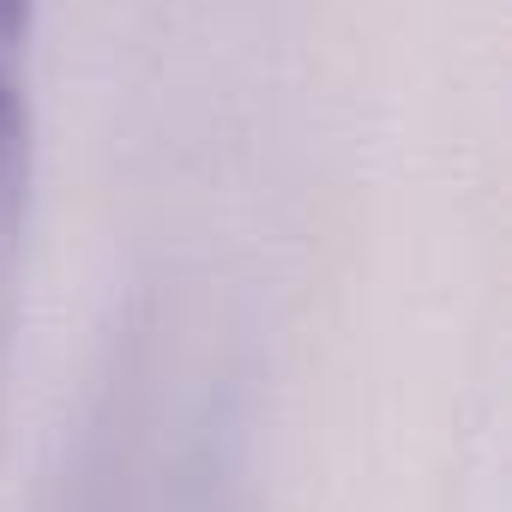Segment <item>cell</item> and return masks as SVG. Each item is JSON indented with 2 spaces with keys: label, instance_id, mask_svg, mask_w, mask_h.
<instances>
[{
  "label": "cell",
  "instance_id": "obj_1",
  "mask_svg": "<svg viewBox=\"0 0 512 512\" xmlns=\"http://www.w3.org/2000/svg\"><path fill=\"white\" fill-rule=\"evenodd\" d=\"M37 0H0V380L13 356L19 272L37 181Z\"/></svg>",
  "mask_w": 512,
  "mask_h": 512
}]
</instances>
